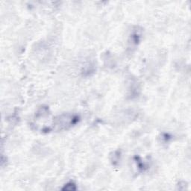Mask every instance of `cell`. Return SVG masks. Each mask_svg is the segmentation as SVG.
Returning <instances> with one entry per match:
<instances>
[{
	"mask_svg": "<svg viewBox=\"0 0 191 191\" xmlns=\"http://www.w3.org/2000/svg\"><path fill=\"white\" fill-rule=\"evenodd\" d=\"M80 120V117L76 113H64L54 119L52 129L56 131L67 130L73 127Z\"/></svg>",
	"mask_w": 191,
	"mask_h": 191,
	"instance_id": "obj_1",
	"label": "cell"
},
{
	"mask_svg": "<svg viewBox=\"0 0 191 191\" xmlns=\"http://www.w3.org/2000/svg\"><path fill=\"white\" fill-rule=\"evenodd\" d=\"M120 151H116L113 153V155H111V161L112 164L113 165H117V164L119 163L120 159Z\"/></svg>",
	"mask_w": 191,
	"mask_h": 191,
	"instance_id": "obj_2",
	"label": "cell"
},
{
	"mask_svg": "<svg viewBox=\"0 0 191 191\" xmlns=\"http://www.w3.org/2000/svg\"><path fill=\"white\" fill-rule=\"evenodd\" d=\"M77 190V187L76 184L74 182H68L67 184H66L64 185V187L62 188V190H67V191H74Z\"/></svg>",
	"mask_w": 191,
	"mask_h": 191,
	"instance_id": "obj_3",
	"label": "cell"
}]
</instances>
